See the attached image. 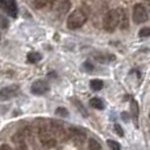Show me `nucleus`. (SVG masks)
Here are the masks:
<instances>
[{
    "label": "nucleus",
    "mask_w": 150,
    "mask_h": 150,
    "mask_svg": "<svg viewBox=\"0 0 150 150\" xmlns=\"http://www.w3.org/2000/svg\"><path fill=\"white\" fill-rule=\"evenodd\" d=\"M83 69H84L87 73H92L93 71V65L90 62V61H86V62L83 63Z\"/></svg>",
    "instance_id": "nucleus-18"
},
{
    "label": "nucleus",
    "mask_w": 150,
    "mask_h": 150,
    "mask_svg": "<svg viewBox=\"0 0 150 150\" xmlns=\"http://www.w3.org/2000/svg\"><path fill=\"white\" fill-rule=\"evenodd\" d=\"M138 36L140 37H150V26H145V28L140 29Z\"/></svg>",
    "instance_id": "nucleus-16"
},
{
    "label": "nucleus",
    "mask_w": 150,
    "mask_h": 150,
    "mask_svg": "<svg viewBox=\"0 0 150 150\" xmlns=\"http://www.w3.org/2000/svg\"><path fill=\"white\" fill-rule=\"evenodd\" d=\"M132 109L134 112V121H137V116H138V105H137V101L136 100H132Z\"/></svg>",
    "instance_id": "nucleus-19"
},
{
    "label": "nucleus",
    "mask_w": 150,
    "mask_h": 150,
    "mask_svg": "<svg viewBox=\"0 0 150 150\" xmlns=\"http://www.w3.org/2000/svg\"><path fill=\"white\" fill-rule=\"evenodd\" d=\"M90 105L93 107L95 109H100V111L101 109H104V107H105L104 105V103H103V100H101L100 98H92L90 100Z\"/></svg>",
    "instance_id": "nucleus-9"
},
{
    "label": "nucleus",
    "mask_w": 150,
    "mask_h": 150,
    "mask_svg": "<svg viewBox=\"0 0 150 150\" xmlns=\"http://www.w3.org/2000/svg\"><path fill=\"white\" fill-rule=\"evenodd\" d=\"M115 129H116V133L120 136V137H122V136H124V132H122V130H121V127H120L119 124H116V125H115Z\"/></svg>",
    "instance_id": "nucleus-21"
},
{
    "label": "nucleus",
    "mask_w": 150,
    "mask_h": 150,
    "mask_svg": "<svg viewBox=\"0 0 150 150\" xmlns=\"http://www.w3.org/2000/svg\"><path fill=\"white\" fill-rule=\"evenodd\" d=\"M0 8L3 12H5L7 15H9L11 17H16L17 16V4L16 0H0Z\"/></svg>",
    "instance_id": "nucleus-4"
},
{
    "label": "nucleus",
    "mask_w": 150,
    "mask_h": 150,
    "mask_svg": "<svg viewBox=\"0 0 150 150\" xmlns=\"http://www.w3.org/2000/svg\"><path fill=\"white\" fill-rule=\"evenodd\" d=\"M49 91V84H47L45 80H36V82L32 84L30 87V92L33 95H44Z\"/></svg>",
    "instance_id": "nucleus-5"
},
{
    "label": "nucleus",
    "mask_w": 150,
    "mask_h": 150,
    "mask_svg": "<svg viewBox=\"0 0 150 150\" xmlns=\"http://www.w3.org/2000/svg\"><path fill=\"white\" fill-rule=\"evenodd\" d=\"M103 26L107 32H113L119 26V11L117 9L108 11L105 13V16H104Z\"/></svg>",
    "instance_id": "nucleus-2"
},
{
    "label": "nucleus",
    "mask_w": 150,
    "mask_h": 150,
    "mask_svg": "<svg viewBox=\"0 0 150 150\" xmlns=\"http://www.w3.org/2000/svg\"><path fill=\"white\" fill-rule=\"evenodd\" d=\"M8 26V21H7V18L5 17H3L1 15H0V28H3V29H5Z\"/></svg>",
    "instance_id": "nucleus-20"
},
{
    "label": "nucleus",
    "mask_w": 150,
    "mask_h": 150,
    "mask_svg": "<svg viewBox=\"0 0 150 150\" xmlns=\"http://www.w3.org/2000/svg\"><path fill=\"white\" fill-rule=\"evenodd\" d=\"M87 23V15L80 9H75L67 17V28L69 29H79Z\"/></svg>",
    "instance_id": "nucleus-1"
},
{
    "label": "nucleus",
    "mask_w": 150,
    "mask_h": 150,
    "mask_svg": "<svg viewBox=\"0 0 150 150\" xmlns=\"http://www.w3.org/2000/svg\"><path fill=\"white\" fill-rule=\"evenodd\" d=\"M18 92V87L17 86H9V87H4L0 90V100L5 101L9 99L15 98Z\"/></svg>",
    "instance_id": "nucleus-6"
},
{
    "label": "nucleus",
    "mask_w": 150,
    "mask_h": 150,
    "mask_svg": "<svg viewBox=\"0 0 150 150\" xmlns=\"http://www.w3.org/2000/svg\"><path fill=\"white\" fill-rule=\"evenodd\" d=\"M52 3H53V0H34L33 4L36 8H44V7H46V5L52 4Z\"/></svg>",
    "instance_id": "nucleus-14"
},
{
    "label": "nucleus",
    "mask_w": 150,
    "mask_h": 150,
    "mask_svg": "<svg viewBox=\"0 0 150 150\" xmlns=\"http://www.w3.org/2000/svg\"><path fill=\"white\" fill-rule=\"evenodd\" d=\"M26 61H28L29 63H37L38 61H41V54L36 53V52H32L26 55Z\"/></svg>",
    "instance_id": "nucleus-10"
},
{
    "label": "nucleus",
    "mask_w": 150,
    "mask_h": 150,
    "mask_svg": "<svg viewBox=\"0 0 150 150\" xmlns=\"http://www.w3.org/2000/svg\"><path fill=\"white\" fill-rule=\"evenodd\" d=\"M117 11H119V26L121 29H128L129 23H128L127 11L122 9V8H117Z\"/></svg>",
    "instance_id": "nucleus-8"
},
{
    "label": "nucleus",
    "mask_w": 150,
    "mask_h": 150,
    "mask_svg": "<svg viewBox=\"0 0 150 150\" xmlns=\"http://www.w3.org/2000/svg\"><path fill=\"white\" fill-rule=\"evenodd\" d=\"M69 136L75 141L76 144H80L82 145L83 141L86 140V133L83 130L78 129V128H70L69 129Z\"/></svg>",
    "instance_id": "nucleus-7"
},
{
    "label": "nucleus",
    "mask_w": 150,
    "mask_h": 150,
    "mask_svg": "<svg viewBox=\"0 0 150 150\" xmlns=\"http://www.w3.org/2000/svg\"><path fill=\"white\" fill-rule=\"evenodd\" d=\"M55 115L59 117H67L69 116V111L66 108H63V107H58L57 111H55Z\"/></svg>",
    "instance_id": "nucleus-15"
},
{
    "label": "nucleus",
    "mask_w": 150,
    "mask_h": 150,
    "mask_svg": "<svg viewBox=\"0 0 150 150\" xmlns=\"http://www.w3.org/2000/svg\"><path fill=\"white\" fill-rule=\"evenodd\" d=\"M90 87L92 88L93 91H100L101 88L104 87V83L101 82L100 79H92L90 82Z\"/></svg>",
    "instance_id": "nucleus-11"
},
{
    "label": "nucleus",
    "mask_w": 150,
    "mask_h": 150,
    "mask_svg": "<svg viewBox=\"0 0 150 150\" xmlns=\"http://www.w3.org/2000/svg\"><path fill=\"white\" fill-rule=\"evenodd\" d=\"M107 145H108L111 149H113V150H120V149H121L120 144L115 142V141H112V140H107Z\"/></svg>",
    "instance_id": "nucleus-17"
},
{
    "label": "nucleus",
    "mask_w": 150,
    "mask_h": 150,
    "mask_svg": "<svg viewBox=\"0 0 150 150\" xmlns=\"http://www.w3.org/2000/svg\"><path fill=\"white\" fill-rule=\"evenodd\" d=\"M88 149H91V150H100L101 145L95 140V138H90V140H88Z\"/></svg>",
    "instance_id": "nucleus-13"
},
{
    "label": "nucleus",
    "mask_w": 150,
    "mask_h": 150,
    "mask_svg": "<svg viewBox=\"0 0 150 150\" xmlns=\"http://www.w3.org/2000/svg\"><path fill=\"white\" fill-rule=\"evenodd\" d=\"M0 149H11V146H8V145H1V146H0Z\"/></svg>",
    "instance_id": "nucleus-22"
},
{
    "label": "nucleus",
    "mask_w": 150,
    "mask_h": 150,
    "mask_svg": "<svg viewBox=\"0 0 150 150\" xmlns=\"http://www.w3.org/2000/svg\"><path fill=\"white\" fill-rule=\"evenodd\" d=\"M95 59L96 61H99V62H109V61H113L115 59V55L113 54H108V55H105V54H98V55H95Z\"/></svg>",
    "instance_id": "nucleus-12"
},
{
    "label": "nucleus",
    "mask_w": 150,
    "mask_h": 150,
    "mask_svg": "<svg viewBox=\"0 0 150 150\" xmlns=\"http://www.w3.org/2000/svg\"><path fill=\"white\" fill-rule=\"evenodd\" d=\"M149 117H150V113H149Z\"/></svg>",
    "instance_id": "nucleus-23"
},
{
    "label": "nucleus",
    "mask_w": 150,
    "mask_h": 150,
    "mask_svg": "<svg viewBox=\"0 0 150 150\" xmlns=\"http://www.w3.org/2000/svg\"><path fill=\"white\" fill-rule=\"evenodd\" d=\"M149 18L148 11H146L145 5L141 4V3H137L133 8V21L136 24H144L146 23Z\"/></svg>",
    "instance_id": "nucleus-3"
}]
</instances>
